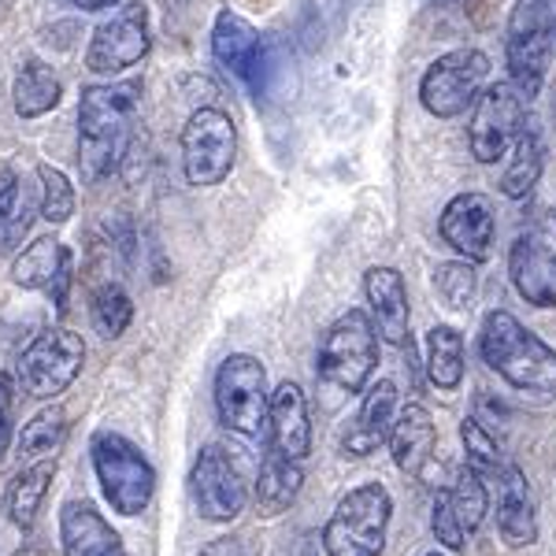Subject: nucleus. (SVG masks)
<instances>
[{
  "label": "nucleus",
  "instance_id": "f257e3e1",
  "mask_svg": "<svg viewBox=\"0 0 556 556\" xmlns=\"http://www.w3.org/2000/svg\"><path fill=\"white\" fill-rule=\"evenodd\" d=\"M141 78H123V83L86 86L78 101V167L86 182H101L115 175L134 146V119H138Z\"/></svg>",
  "mask_w": 556,
  "mask_h": 556
},
{
  "label": "nucleus",
  "instance_id": "f03ea898",
  "mask_svg": "<svg viewBox=\"0 0 556 556\" xmlns=\"http://www.w3.org/2000/svg\"><path fill=\"white\" fill-rule=\"evenodd\" d=\"M479 356L513 390L531 397H556V349L527 330L513 312H486L479 330Z\"/></svg>",
  "mask_w": 556,
  "mask_h": 556
},
{
  "label": "nucleus",
  "instance_id": "7ed1b4c3",
  "mask_svg": "<svg viewBox=\"0 0 556 556\" xmlns=\"http://www.w3.org/2000/svg\"><path fill=\"white\" fill-rule=\"evenodd\" d=\"M89 460H93V475L112 513L134 519L152 505L156 468H152V460L138 442H130L127 434L112 427H101L89 438Z\"/></svg>",
  "mask_w": 556,
  "mask_h": 556
},
{
  "label": "nucleus",
  "instance_id": "20e7f679",
  "mask_svg": "<svg viewBox=\"0 0 556 556\" xmlns=\"http://www.w3.org/2000/svg\"><path fill=\"white\" fill-rule=\"evenodd\" d=\"M379 367V330L367 308H345L319 338L316 371L342 393H364Z\"/></svg>",
  "mask_w": 556,
  "mask_h": 556
},
{
  "label": "nucleus",
  "instance_id": "39448f33",
  "mask_svg": "<svg viewBox=\"0 0 556 556\" xmlns=\"http://www.w3.org/2000/svg\"><path fill=\"white\" fill-rule=\"evenodd\" d=\"M393 516V493L382 482H361L334 505L323 527L327 556H382Z\"/></svg>",
  "mask_w": 556,
  "mask_h": 556
},
{
  "label": "nucleus",
  "instance_id": "423d86ee",
  "mask_svg": "<svg viewBox=\"0 0 556 556\" xmlns=\"http://www.w3.org/2000/svg\"><path fill=\"white\" fill-rule=\"evenodd\" d=\"M215 416L227 430L241 438L267 434V412H271V390H267V371L256 356L230 353L219 364L212 382Z\"/></svg>",
  "mask_w": 556,
  "mask_h": 556
},
{
  "label": "nucleus",
  "instance_id": "0eeeda50",
  "mask_svg": "<svg viewBox=\"0 0 556 556\" xmlns=\"http://www.w3.org/2000/svg\"><path fill=\"white\" fill-rule=\"evenodd\" d=\"M553 23L542 0H516L505 30V64L513 83L527 101L542 93L553 60Z\"/></svg>",
  "mask_w": 556,
  "mask_h": 556
},
{
  "label": "nucleus",
  "instance_id": "6e6552de",
  "mask_svg": "<svg viewBox=\"0 0 556 556\" xmlns=\"http://www.w3.org/2000/svg\"><path fill=\"white\" fill-rule=\"evenodd\" d=\"M182 175L197 190H212V186L227 182L230 167L238 156V130L223 108L204 104L186 119L182 127Z\"/></svg>",
  "mask_w": 556,
  "mask_h": 556
},
{
  "label": "nucleus",
  "instance_id": "1a4fd4ad",
  "mask_svg": "<svg viewBox=\"0 0 556 556\" xmlns=\"http://www.w3.org/2000/svg\"><path fill=\"white\" fill-rule=\"evenodd\" d=\"M86 364V345L83 334L67 327L41 330L30 345L23 349L20 364H15V382L23 386L26 397L34 401H52L78 379Z\"/></svg>",
  "mask_w": 556,
  "mask_h": 556
},
{
  "label": "nucleus",
  "instance_id": "9d476101",
  "mask_svg": "<svg viewBox=\"0 0 556 556\" xmlns=\"http://www.w3.org/2000/svg\"><path fill=\"white\" fill-rule=\"evenodd\" d=\"M490 56L482 49H453L438 56L419 78V104L434 119H456L475 104V97L486 89Z\"/></svg>",
  "mask_w": 556,
  "mask_h": 556
},
{
  "label": "nucleus",
  "instance_id": "9b49d317",
  "mask_svg": "<svg viewBox=\"0 0 556 556\" xmlns=\"http://www.w3.org/2000/svg\"><path fill=\"white\" fill-rule=\"evenodd\" d=\"M190 497L201 519L230 523L245 513L249 497H253V482H249L235 453H227L223 445H204L190 471Z\"/></svg>",
  "mask_w": 556,
  "mask_h": 556
},
{
  "label": "nucleus",
  "instance_id": "f8f14e48",
  "mask_svg": "<svg viewBox=\"0 0 556 556\" xmlns=\"http://www.w3.org/2000/svg\"><path fill=\"white\" fill-rule=\"evenodd\" d=\"M527 97L513 83H493L475 97L468 119V146L479 164H497L519 130L527 127Z\"/></svg>",
  "mask_w": 556,
  "mask_h": 556
},
{
  "label": "nucleus",
  "instance_id": "ddd939ff",
  "mask_svg": "<svg viewBox=\"0 0 556 556\" xmlns=\"http://www.w3.org/2000/svg\"><path fill=\"white\" fill-rule=\"evenodd\" d=\"M152 49V26H149V8L141 0L119 4L112 12V20H104L89 38L86 49V71L93 75H123V71L138 67Z\"/></svg>",
  "mask_w": 556,
  "mask_h": 556
},
{
  "label": "nucleus",
  "instance_id": "4468645a",
  "mask_svg": "<svg viewBox=\"0 0 556 556\" xmlns=\"http://www.w3.org/2000/svg\"><path fill=\"white\" fill-rule=\"evenodd\" d=\"M438 230H442V241L456 256L471 260V264H486L493 256V241H497V208L479 190L456 193L445 204Z\"/></svg>",
  "mask_w": 556,
  "mask_h": 556
},
{
  "label": "nucleus",
  "instance_id": "2eb2a0df",
  "mask_svg": "<svg viewBox=\"0 0 556 556\" xmlns=\"http://www.w3.org/2000/svg\"><path fill=\"white\" fill-rule=\"evenodd\" d=\"M212 56L223 71H230L245 86H253L256 93L264 89V67H267V49L264 34L256 30L245 15L223 8L212 23Z\"/></svg>",
  "mask_w": 556,
  "mask_h": 556
},
{
  "label": "nucleus",
  "instance_id": "dca6fc26",
  "mask_svg": "<svg viewBox=\"0 0 556 556\" xmlns=\"http://www.w3.org/2000/svg\"><path fill=\"white\" fill-rule=\"evenodd\" d=\"M364 298L371 323L379 330V338L393 349H412V330H408V286L405 275L390 264H375L364 271Z\"/></svg>",
  "mask_w": 556,
  "mask_h": 556
},
{
  "label": "nucleus",
  "instance_id": "f3484780",
  "mask_svg": "<svg viewBox=\"0 0 556 556\" xmlns=\"http://www.w3.org/2000/svg\"><path fill=\"white\" fill-rule=\"evenodd\" d=\"M434 442H438V430H434V416L427 412V405L412 401L397 412L393 419V430H390V453H393V464L416 482H427V486L438 490V479L434 475Z\"/></svg>",
  "mask_w": 556,
  "mask_h": 556
},
{
  "label": "nucleus",
  "instance_id": "a211bd4d",
  "mask_svg": "<svg viewBox=\"0 0 556 556\" xmlns=\"http://www.w3.org/2000/svg\"><path fill=\"white\" fill-rule=\"evenodd\" d=\"M508 278L531 308H556V249L538 235H519L508 249Z\"/></svg>",
  "mask_w": 556,
  "mask_h": 556
},
{
  "label": "nucleus",
  "instance_id": "6ab92c4d",
  "mask_svg": "<svg viewBox=\"0 0 556 556\" xmlns=\"http://www.w3.org/2000/svg\"><path fill=\"white\" fill-rule=\"evenodd\" d=\"M397 412H401L397 382L379 379L375 386H367L361 412L349 419V430L342 434V453L345 456H371L375 450H382V445L390 442V430H393Z\"/></svg>",
  "mask_w": 556,
  "mask_h": 556
},
{
  "label": "nucleus",
  "instance_id": "aec40b11",
  "mask_svg": "<svg viewBox=\"0 0 556 556\" xmlns=\"http://www.w3.org/2000/svg\"><path fill=\"white\" fill-rule=\"evenodd\" d=\"M267 445L275 453L304 460L312 453V419H308V397L298 382H278L271 390V412H267Z\"/></svg>",
  "mask_w": 556,
  "mask_h": 556
},
{
  "label": "nucleus",
  "instance_id": "412c9836",
  "mask_svg": "<svg viewBox=\"0 0 556 556\" xmlns=\"http://www.w3.org/2000/svg\"><path fill=\"white\" fill-rule=\"evenodd\" d=\"M497 531L513 549L538 542V508L531 479L519 464H505L497 479Z\"/></svg>",
  "mask_w": 556,
  "mask_h": 556
},
{
  "label": "nucleus",
  "instance_id": "4be33fe9",
  "mask_svg": "<svg viewBox=\"0 0 556 556\" xmlns=\"http://www.w3.org/2000/svg\"><path fill=\"white\" fill-rule=\"evenodd\" d=\"M60 545L64 556H127L123 538L89 501H67L60 508Z\"/></svg>",
  "mask_w": 556,
  "mask_h": 556
},
{
  "label": "nucleus",
  "instance_id": "5701e85b",
  "mask_svg": "<svg viewBox=\"0 0 556 556\" xmlns=\"http://www.w3.org/2000/svg\"><path fill=\"white\" fill-rule=\"evenodd\" d=\"M304 486V468L301 460H290V456L275 453L267 445L264 464H260V475L253 482V501H256V513L264 519H275L282 513H290V505L298 501V493Z\"/></svg>",
  "mask_w": 556,
  "mask_h": 556
},
{
  "label": "nucleus",
  "instance_id": "b1692460",
  "mask_svg": "<svg viewBox=\"0 0 556 556\" xmlns=\"http://www.w3.org/2000/svg\"><path fill=\"white\" fill-rule=\"evenodd\" d=\"M60 97H64V83H60L56 71L45 60H23L20 75L12 83L15 115L20 119H41V115H49L60 104Z\"/></svg>",
  "mask_w": 556,
  "mask_h": 556
},
{
  "label": "nucleus",
  "instance_id": "393cba45",
  "mask_svg": "<svg viewBox=\"0 0 556 556\" xmlns=\"http://www.w3.org/2000/svg\"><path fill=\"white\" fill-rule=\"evenodd\" d=\"M542 172H545L542 134H538L534 123H527L519 130V138L513 141V156H508L505 172H501V193L508 201H527L534 193V186L542 182Z\"/></svg>",
  "mask_w": 556,
  "mask_h": 556
},
{
  "label": "nucleus",
  "instance_id": "a878e982",
  "mask_svg": "<svg viewBox=\"0 0 556 556\" xmlns=\"http://www.w3.org/2000/svg\"><path fill=\"white\" fill-rule=\"evenodd\" d=\"M464 367H468V356H464V334L450 323H434L427 330V379L430 386H438L442 393L460 390L464 382Z\"/></svg>",
  "mask_w": 556,
  "mask_h": 556
},
{
  "label": "nucleus",
  "instance_id": "bb28decb",
  "mask_svg": "<svg viewBox=\"0 0 556 556\" xmlns=\"http://www.w3.org/2000/svg\"><path fill=\"white\" fill-rule=\"evenodd\" d=\"M52 479H56V456L34 460L30 468H23L12 479V486H8V516H12V523L20 527V531H30L34 527Z\"/></svg>",
  "mask_w": 556,
  "mask_h": 556
},
{
  "label": "nucleus",
  "instance_id": "cd10ccee",
  "mask_svg": "<svg viewBox=\"0 0 556 556\" xmlns=\"http://www.w3.org/2000/svg\"><path fill=\"white\" fill-rule=\"evenodd\" d=\"M71 256V249L60 238H38L15 256L12 264V282L23 286V290H49L52 278L60 275L64 260Z\"/></svg>",
  "mask_w": 556,
  "mask_h": 556
},
{
  "label": "nucleus",
  "instance_id": "c85d7f7f",
  "mask_svg": "<svg viewBox=\"0 0 556 556\" xmlns=\"http://www.w3.org/2000/svg\"><path fill=\"white\" fill-rule=\"evenodd\" d=\"M34 219V197L26 190L15 167L0 172V249L20 245V238L30 230Z\"/></svg>",
  "mask_w": 556,
  "mask_h": 556
},
{
  "label": "nucleus",
  "instance_id": "c756f323",
  "mask_svg": "<svg viewBox=\"0 0 556 556\" xmlns=\"http://www.w3.org/2000/svg\"><path fill=\"white\" fill-rule=\"evenodd\" d=\"M89 323L93 330L108 342L127 334V327L134 323V301L119 282H101L89 298Z\"/></svg>",
  "mask_w": 556,
  "mask_h": 556
},
{
  "label": "nucleus",
  "instance_id": "7c9ffc66",
  "mask_svg": "<svg viewBox=\"0 0 556 556\" xmlns=\"http://www.w3.org/2000/svg\"><path fill=\"white\" fill-rule=\"evenodd\" d=\"M67 412L64 408H45L34 419H26L20 430V456L26 460H45V456H56L67 442Z\"/></svg>",
  "mask_w": 556,
  "mask_h": 556
},
{
  "label": "nucleus",
  "instance_id": "2f4dec72",
  "mask_svg": "<svg viewBox=\"0 0 556 556\" xmlns=\"http://www.w3.org/2000/svg\"><path fill=\"white\" fill-rule=\"evenodd\" d=\"M434 290L445 301V308L468 312L475 298H479V264L471 260H445L434 267Z\"/></svg>",
  "mask_w": 556,
  "mask_h": 556
},
{
  "label": "nucleus",
  "instance_id": "473e14b6",
  "mask_svg": "<svg viewBox=\"0 0 556 556\" xmlns=\"http://www.w3.org/2000/svg\"><path fill=\"white\" fill-rule=\"evenodd\" d=\"M450 497H453V508H456V519H460L464 534H475L482 527V519L490 513V490H486V479L479 471L464 464L456 471L453 486H450Z\"/></svg>",
  "mask_w": 556,
  "mask_h": 556
},
{
  "label": "nucleus",
  "instance_id": "72a5a7b5",
  "mask_svg": "<svg viewBox=\"0 0 556 556\" xmlns=\"http://www.w3.org/2000/svg\"><path fill=\"white\" fill-rule=\"evenodd\" d=\"M460 442H464V464L475 468L482 475V479H497L501 468H505V453H501L497 438L490 434L486 424H482L479 416H464L460 424Z\"/></svg>",
  "mask_w": 556,
  "mask_h": 556
},
{
  "label": "nucleus",
  "instance_id": "f704fd0d",
  "mask_svg": "<svg viewBox=\"0 0 556 556\" xmlns=\"http://www.w3.org/2000/svg\"><path fill=\"white\" fill-rule=\"evenodd\" d=\"M38 182H41V201L38 212L45 223L52 227H64V223L75 215V186L71 178L52 164H38Z\"/></svg>",
  "mask_w": 556,
  "mask_h": 556
},
{
  "label": "nucleus",
  "instance_id": "c9c22d12",
  "mask_svg": "<svg viewBox=\"0 0 556 556\" xmlns=\"http://www.w3.org/2000/svg\"><path fill=\"white\" fill-rule=\"evenodd\" d=\"M430 531H434L438 542H442L445 549H453V553H460L464 538H468V534H464V527H460V519H456L450 490H442V486H438L434 505H430Z\"/></svg>",
  "mask_w": 556,
  "mask_h": 556
},
{
  "label": "nucleus",
  "instance_id": "e433bc0d",
  "mask_svg": "<svg viewBox=\"0 0 556 556\" xmlns=\"http://www.w3.org/2000/svg\"><path fill=\"white\" fill-rule=\"evenodd\" d=\"M15 375L0 371V460L8 456V445H12V434H15Z\"/></svg>",
  "mask_w": 556,
  "mask_h": 556
},
{
  "label": "nucleus",
  "instance_id": "4c0bfd02",
  "mask_svg": "<svg viewBox=\"0 0 556 556\" xmlns=\"http://www.w3.org/2000/svg\"><path fill=\"white\" fill-rule=\"evenodd\" d=\"M71 282H75V256H67V260H64L60 275L52 278V286H49V298H52V304H56V312H64V308H67V290H71Z\"/></svg>",
  "mask_w": 556,
  "mask_h": 556
},
{
  "label": "nucleus",
  "instance_id": "58836bf2",
  "mask_svg": "<svg viewBox=\"0 0 556 556\" xmlns=\"http://www.w3.org/2000/svg\"><path fill=\"white\" fill-rule=\"evenodd\" d=\"M75 8H83V12H112V8H119L123 0H71Z\"/></svg>",
  "mask_w": 556,
  "mask_h": 556
},
{
  "label": "nucleus",
  "instance_id": "ea45409f",
  "mask_svg": "<svg viewBox=\"0 0 556 556\" xmlns=\"http://www.w3.org/2000/svg\"><path fill=\"white\" fill-rule=\"evenodd\" d=\"M545 12H549V23H553V34H556V0H542Z\"/></svg>",
  "mask_w": 556,
  "mask_h": 556
},
{
  "label": "nucleus",
  "instance_id": "a19ab883",
  "mask_svg": "<svg viewBox=\"0 0 556 556\" xmlns=\"http://www.w3.org/2000/svg\"><path fill=\"white\" fill-rule=\"evenodd\" d=\"M427 556H445V553H427Z\"/></svg>",
  "mask_w": 556,
  "mask_h": 556
}]
</instances>
